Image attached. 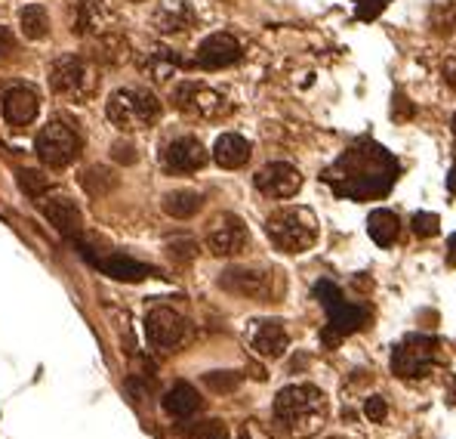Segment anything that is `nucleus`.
<instances>
[{
  "instance_id": "obj_31",
  "label": "nucleus",
  "mask_w": 456,
  "mask_h": 439,
  "mask_svg": "<svg viewBox=\"0 0 456 439\" xmlns=\"http://www.w3.org/2000/svg\"><path fill=\"white\" fill-rule=\"evenodd\" d=\"M410 229H413L416 238H432V235H438L441 220H438V214H428V211H416V214L410 217Z\"/></svg>"
},
{
  "instance_id": "obj_3",
  "label": "nucleus",
  "mask_w": 456,
  "mask_h": 439,
  "mask_svg": "<svg viewBox=\"0 0 456 439\" xmlns=\"http://www.w3.org/2000/svg\"><path fill=\"white\" fill-rule=\"evenodd\" d=\"M108 121L121 131H145L161 118V102L145 87H117L106 102Z\"/></svg>"
},
{
  "instance_id": "obj_15",
  "label": "nucleus",
  "mask_w": 456,
  "mask_h": 439,
  "mask_svg": "<svg viewBox=\"0 0 456 439\" xmlns=\"http://www.w3.org/2000/svg\"><path fill=\"white\" fill-rule=\"evenodd\" d=\"M240 41L228 31H216V35L204 37L198 44V53H194V66L204 68V72H219V68H228L240 60Z\"/></svg>"
},
{
  "instance_id": "obj_2",
  "label": "nucleus",
  "mask_w": 456,
  "mask_h": 439,
  "mask_svg": "<svg viewBox=\"0 0 456 439\" xmlns=\"http://www.w3.org/2000/svg\"><path fill=\"white\" fill-rule=\"evenodd\" d=\"M327 396L315 384H290L275 396V418L290 439L318 436L327 424Z\"/></svg>"
},
{
  "instance_id": "obj_11",
  "label": "nucleus",
  "mask_w": 456,
  "mask_h": 439,
  "mask_svg": "<svg viewBox=\"0 0 456 439\" xmlns=\"http://www.w3.org/2000/svg\"><path fill=\"white\" fill-rule=\"evenodd\" d=\"M219 285L225 291L238 294V297H250V300H259V303H271L278 294V285H275V273L269 269H259V267H232L223 273Z\"/></svg>"
},
{
  "instance_id": "obj_20",
  "label": "nucleus",
  "mask_w": 456,
  "mask_h": 439,
  "mask_svg": "<svg viewBox=\"0 0 456 439\" xmlns=\"http://www.w3.org/2000/svg\"><path fill=\"white\" fill-rule=\"evenodd\" d=\"M37 108H41V100L31 87L25 84H16L4 93V121L10 127H28L31 121L37 118Z\"/></svg>"
},
{
  "instance_id": "obj_27",
  "label": "nucleus",
  "mask_w": 456,
  "mask_h": 439,
  "mask_svg": "<svg viewBox=\"0 0 456 439\" xmlns=\"http://www.w3.org/2000/svg\"><path fill=\"white\" fill-rule=\"evenodd\" d=\"M19 28L28 41H43L50 35V16L43 4H28L19 10Z\"/></svg>"
},
{
  "instance_id": "obj_26",
  "label": "nucleus",
  "mask_w": 456,
  "mask_h": 439,
  "mask_svg": "<svg viewBox=\"0 0 456 439\" xmlns=\"http://www.w3.org/2000/svg\"><path fill=\"white\" fill-rule=\"evenodd\" d=\"M161 204H164V211L173 220H188L204 208V196H200V192H192V189H173V192H167Z\"/></svg>"
},
{
  "instance_id": "obj_1",
  "label": "nucleus",
  "mask_w": 456,
  "mask_h": 439,
  "mask_svg": "<svg viewBox=\"0 0 456 439\" xmlns=\"http://www.w3.org/2000/svg\"><path fill=\"white\" fill-rule=\"evenodd\" d=\"M398 180V161L392 158L389 148H382L373 140H361L351 148H345L334 167L324 171V183L334 186L336 196L355 198V202H367V198H380Z\"/></svg>"
},
{
  "instance_id": "obj_29",
  "label": "nucleus",
  "mask_w": 456,
  "mask_h": 439,
  "mask_svg": "<svg viewBox=\"0 0 456 439\" xmlns=\"http://www.w3.org/2000/svg\"><path fill=\"white\" fill-rule=\"evenodd\" d=\"M81 186L87 189V196H93V198H102V196H108V192L117 186V177L108 167H102V164H93L87 173L81 177Z\"/></svg>"
},
{
  "instance_id": "obj_5",
  "label": "nucleus",
  "mask_w": 456,
  "mask_h": 439,
  "mask_svg": "<svg viewBox=\"0 0 456 439\" xmlns=\"http://www.w3.org/2000/svg\"><path fill=\"white\" fill-rule=\"evenodd\" d=\"M50 87H53L56 96L71 102H87L93 100L96 87H99V77H96V68L87 56L81 53H62L50 62Z\"/></svg>"
},
{
  "instance_id": "obj_18",
  "label": "nucleus",
  "mask_w": 456,
  "mask_h": 439,
  "mask_svg": "<svg viewBox=\"0 0 456 439\" xmlns=\"http://www.w3.org/2000/svg\"><path fill=\"white\" fill-rule=\"evenodd\" d=\"M112 6L106 0H75L71 4V31L77 37H96L102 31H112Z\"/></svg>"
},
{
  "instance_id": "obj_42",
  "label": "nucleus",
  "mask_w": 456,
  "mask_h": 439,
  "mask_svg": "<svg viewBox=\"0 0 456 439\" xmlns=\"http://www.w3.org/2000/svg\"><path fill=\"white\" fill-rule=\"evenodd\" d=\"M447 189L456 192V164L451 167V173H447Z\"/></svg>"
},
{
  "instance_id": "obj_37",
  "label": "nucleus",
  "mask_w": 456,
  "mask_h": 439,
  "mask_svg": "<svg viewBox=\"0 0 456 439\" xmlns=\"http://www.w3.org/2000/svg\"><path fill=\"white\" fill-rule=\"evenodd\" d=\"M192 439H228V430L219 421H204L198 430H194Z\"/></svg>"
},
{
  "instance_id": "obj_8",
  "label": "nucleus",
  "mask_w": 456,
  "mask_h": 439,
  "mask_svg": "<svg viewBox=\"0 0 456 439\" xmlns=\"http://www.w3.org/2000/svg\"><path fill=\"white\" fill-rule=\"evenodd\" d=\"M173 106L179 108L182 115L198 118V121H219V118H225V115H232V108H234L225 93H219V90L207 87V84H198V81L176 84Z\"/></svg>"
},
{
  "instance_id": "obj_32",
  "label": "nucleus",
  "mask_w": 456,
  "mask_h": 439,
  "mask_svg": "<svg viewBox=\"0 0 456 439\" xmlns=\"http://www.w3.org/2000/svg\"><path fill=\"white\" fill-rule=\"evenodd\" d=\"M204 384L210 387L213 393H232L234 387L240 384V374H234V371H210V374H204Z\"/></svg>"
},
{
  "instance_id": "obj_30",
  "label": "nucleus",
  "mask_w": 456,
  "mask_h": 439,
  "mask_svg": "<svg viewBox=\"0 0 456 439\" xmlns=\"http://www.w3.org/2000/svg\"><path fill=\"white\" fill-rule=\"evenodd\" d=\"M19 177V189L25 192L28 198H35V202H41L43 196H47V177L43 173H37V171H19L16 173Z\"/></svg>"
},
{
  "instance_id": "obj_34",
  "label": "nucleus",
  "mask_w": 456,
  "mask_h": 439,
  "mask_svg": "<svg viewBox=\"0 0 456 439\" xmlns=\"http://www.w3.org/2000/svg\"><path fill=\"white\" fill-rule=\"evenodd\" d=\"M392 0H355V16L364 19V22H373Z\"/></svg>"
},
{
  "instance_id": "obj_45",
  "label": "nucleus",
  "mask_w": 456,
  "mask_h": 439,
  "mask_svg": "<svg viewBox=\"0 0 456 439\" xmlns=\"http://www.w3.org/2000/svg\"><path fill=\"white\" fill-rule=\"evenodd\" d=\"M334 439H349V436H334Z\"/></svg>"
},
{
  "instance_id": "obj_10",
  "label": "nucleus",
  "mask_w": 456,
  "mask_h": 439,
  "mask_svg": "<svg viewBox=\"0 0 456 439\" xmlns=\"http://www.w3.org/2000/svg\"><path fill=\"white\" fill-rule=\"evenodd\" d=\"M145 338L152 344V350L170 353L185 344L188 319L182 313H176L173 307H152L145 315Z\"/></svg>"
},
{
  "instance_id": "obj_9",
  "label": "nucleus",
  "mask_w": 456,
  "mask_h": 439,
  "mask_svg": "<svg viewBox=\"0 0 456 439\" xmlns=\"http://www.w3.org/2000/svg\"><path fill=\"white\" fill-rule=\"evenodd\" d=\"M83 140L75 127H68L65 121H50L35 140V152L41 158V164L53 167V171H62V167L75 164L81 158Z\"/></svg>"
},
{
  "instance_id": "obj_21",
  "label": "nucleus",
  "mask_w": 456,
  "mask_h": 439,
  "mask_svg": "<svg viewBox=\"0 0 456 439\" xmlns=\"http://www.w3.org/2000/svg\"><path fill=\"white\" fill-rule=\"evenodd\" d=\"M152 22L161 35H182V31H188L198 22V16H194L188 0H164V4L154 10Z\"/></svg>"
},
{
  "instance_id": "obj_36",
  "label": "nucleus",
  "mask_w": 456,
  "mask_h": 439,
  "mask_svg": "<svg viewBox=\"0 0 456 439\" xmlns=\"http://www.w3.org/2000/svg\"><path fill=\"white\" fill-rule=\"evenodd\" d=\"M364 411H367V418L370 421H386V415H389V405H386V399L382 396H370L367 403H364Z\"/></svg>"
},
{
  "instance_id": "obj_6",
  "label": "nucleus",
  "mask_w": 456,
  "mask_h": 439,
  "mask_svg": "<svg viewBox=\"0 0 456 439\" xmlns=\"http://www.w3.org/2000/svg\"><path fill=\"white\" fill-rule=\"evenodd\" d=\"M315 294H318V300L324 303V309H327V315H330L327 328H324V334H321V340L327 347H336L345 334H355V331H361V328H367V322H370L367 307L345 303L340 288H336L334 282H318Z\"/></svg>"
},
{
  "instance_id": "obj_35",
  "label": "nucleus",
  "mask_w": 456,
  "mask_h": 439,
  "mask_svg": "<svg viewBox=\"0 0 456 439\" xmlns=\"http://www.w3.org/2000/svg\"><path fill=\"white\" fill-rule=\"evenodd\" d=\"M112 158L117 161V164H136L139 161V155H136V146L127 143V140H117V143L112 146Z\"/></svg>"
},
{
  "instance_id": "obj_24",
  "label": "nucleus",
  "mask_w": 456,
  "mask_h": 439,
  "mask_svg": "<svg viewBox=\"0 0 456 439\" xmlns=\"http://www.w3.org/2000/svg\"><path fill=\"white\" fill-rule=\"evenodd\" d=\"M198 409H200V396H198V390H194L192 384L179 380V384H173L170 390H167L164 411L170 418H179V421H185V418H192Z\"/></svg>"
},
{
  "instance_id": "obj_12",
  "label": "nucleus",
  "mask_w": 456,
  "mask_h": 439,
  "mask_svg": "<svg viewBox=\"0 0 456 439\" xmlns=\"http://www.w3.org/2000/svg\"><path fill=\"white\" fill-rule=\"evenodd\" d=\"M81 257H87L96 269H102L106 275H112L114 282H142L148 275H154V269L148 263L136 260V257L123 254V251H93V248H81Z\"/></svg>"
},
{
  "instance_id": "obj_25",
  "label": "nucleus",
  "mask_w": 456,
  "mask_h": 439,
  "mask_svg": "<svg viewBox=\"0 0 456 439\" xmlns=\"http://www.w3.org/2000/svg\"><path fill=\"white\" fill-rule=\"evenodd\" d=\"M367 232L380 248H389V244L398 242V232H401V220L395 211L389 208H376L373 214L367 217Z\"/></svg>"
},
{
  "instance_id": "obj_4",
  "label": "nucleus",
  "mask_w": 456,
  "mask_h": 439,
  "mask_svg": "<svg viewBox=\"0 0 456 439\" xmlns=\"http://www.w3.org/2000/svg\"><path fill=\"white\" fill-rule=\"evenodd\" d=\"M265 235L284 254H303L315 244L318 220L309 208H281L265 220Z\"/></svg>"
},
{
  "instance_id": "obj_40",
  "label": "nucleus",
  "mask_w": 456,
  "mask_h": 439,
  "mask_svg": "<svg viewBox=\"0 0 456 439\" xmlns=\"http://www.w3.org/2000/svg\"><path fill=\"white\" fill-rule=\"evenodd\" d=\"M444 77H447V84H451V87H456V60L444 62Z\"/></svg>"
},
{
  "instance_id": "obj_33",
  "label": "nucleus",
  "mask_w": 456,
  "mask_h": 439,
  "mask_svg": "<svg viewBox=\"0 0 456 439\" xmlns=\"http://www.w3.org/2000/svg\"><path fill=\"white\" fill-rule=\"evenodd\" d=\"M167 254H170L176 263H188L198 257V244H194L192 238H173V242L167 244Z\"/></svg>"
},
{
  "instance_id": "obj_23",
  "label": "nucleus",
  "mask_w": 456,
  "mask_h": 439,
  "mask_svg": "<svg viewBox=\"0 0 456 439\" xmlns=\"http://www.w3.org/2000/svg\"><path fill=\"white\" fill-rule=\"evenodd\" d=\"M90 44H93V62H99V66H121V62L130 60V44L123 41V35H117V31H102V35L90 37Z\"/></svg>"
},
{
  "instance_id": "obj_19",
  "label": "nucleus",
  "mask_w": 456,
  "mask_h": 439,
  "mask_svg": "<svg viewBox=\"0 0 456 439\" xmlns=\"http://www.w3.org/2000/svg\"><path fill=\"white\" fill-rule=\"evenodd\" d=\"M250 347L263 359H281L290 347V334H287L284 322L278 319H259L250 328Z\"/></svg>"
},
{
  "instance_id": "obj_16",
  "label": "nucleus",
  "mask_w": 456,
  "mask_h": 439,
  "mask_svg": "<svg viewBox=\"0 0 456 439\" xmlns=\"http://www.w3.org/2000/svg\"><path fill=\"white\" fill-rule=\"evenodd\" d=\"M207 148L198 137H176L161 148V164L167 173H194L207 164Z\"/></svg>"
},
{
  "instance_id": "obj_14",
  "label": "nucleus",
  "mask_w": 456,
  "mask_h": 439,
  "mask_svg": "<svg viewBox=\"0 0 456 439\" xmlns=\"http://www.w3.org/2000/svg\"><path fill=\"white\" fill-rule=\"evenodd\" d=\"M250 244V232H247L244 220L234 214H223L213 220L210 232H207V248L216 257H234Z\"/></svg>"
},
{
  "instance_id": "obj_39",
  "label": "nucleus",
  "mask_w": 456,
  "mask_h": 439,
  "mask_svg": "<svg viewBox=\"0 0 456 439\" xmlns=\"http://www.w3.org/2000/svg\"><path fill=\"white\" fill-rule=\"evenodd\" d=\"M12 53H16V37H12L10 28H4V25H0V66H4Z\"/></svg>"
},
{
  "instance_id": "obj_44",
  "label": "nucleus",
  "mask_w": 456,
  "mask_h": 439,
  "mask_svg": "<svg viewBox=\"0 0 456 439\" xmlns=\"http://www.w3.org/2000/svg\"><path fill=\"white\" fill-rule=\"evenodd\" d=\"M451 127H453V137H456V115H453V121H451Z\"/></svg>"
},
{
  "instance_id": "obj_38",
  "label": "nucleus",
  "mask_w": 456,
  "mask_h": 439,
  "mask_svg": "<svg viewBox=\"0 0 456 439\" xmlns=\"http://www.w3.org/2000/svg\"><path fill=\"white\" fill-rule=\"evenodd\" d=\"M238 439H275V436H271L259 421H244L238 430Z\"/></svg>"
},
{
  "instance_id": "obj_13",
  "label": "nucleus",
  "mask_w": 456,
  "mask_h": 439,
  "mask_svg": "<svg viewBox=\"0 0 456 439\" xmlns=\"http://www.w3.org/2000/svg\"><path fill=\"white\" fill-rule=\"evenodd\" d=\"M41 208H43V217L50 220V226H53L62 238H68L71 244L83 235V214L71 196H65V192H50V196L41 198Z\"/></svg>"
},
{
  "instance_id": "obj_28",
  "label": "nucleus",
  "mask_w": 456,
  "mask_h": 439,
  "mask_svg": "<svg viewBox=\"0 0 456 439\" xmlns=\"http://www.w3.org/2000/svg\"><path fill=\"white\" fill-rule=\"evenodd\" d=\"M179 66H182L179 56H173V50H167V47L152 50V53L145 56V62H142V68H145L154 81H167V77H173V72Z\"/></svg>"
},
{
  "instance_id": "obj_7",
  "label": "nucleus",
  "mask_w": 456,
  "mask_h": 439,
  "mask_svg": "<svg viewBox=\"0 0 456 439\" xmlns=\"http://www.w3.org/2000/svg\"><path fill=\"white\" fill-rule=\"evenodd\" d=\"M441 363V344L428 334H410L392 353V371L404 380L428 378L432 368Z\"/></svg>"
},
{
  "instance_id": "obj_17",
  "label": "nucleus",
  "mask_w": 456,
  "mask_h": 439,
  "mask_svg": "<svg viewBox=\"0 0 456 439\" xmlns=\"http://www.w3.org/2000/svg\"><path fill=\"white\" fill-rule=\"evenodd\" d=\"M253 183L269 198H293L303 189V173L293 164H287V161H271V164H265L263 171L253 177Z\"/></svg>"
},
{
  "instance_id": "obj_41",
  "label": "nucleus",
  "mask_w": 456,
  "mask_h": 439,
  "mask_svg": "<svg viewBox=\"0 0 456 439\" xmlns=\"http://www.w3.org/2000/svg\"><path fill=\"white\" fill-rule=\"evenodd\" d=\"M447 263L456 267V232L451 235V242H447Z\"/></svg>"
},
{
  "instance_id": "obj_22",
  "label": "nucleus",
  "mask_w": 456,
  "mask_h": 439,
  "mask_svg": "<svg viewBox=\"0 0 456 439\" xmlns=\"http://www.w3.org/2000/svg\"><path fill=\"white\" fill-rule=\"evenodd\" d=\"M250 155H253V146L247 143L240 133H223V137L216 140V146H213V161H216L219 167H225V171L244 167L247 161H250Z\"/></svg>"
},
{
  "instance_id": "obj_43",
  "label": "nucleus",
  "mask_w": 456,
  "mask_h": 439,
  "mask_svg": "<svg viewBox=\"0 0 456 439\" xmlns=\"http://www.w3.org/2000/svg\"><path fill=\"white\" fill-rule=\"evenodd\" d=\"M451 403L456 405V378L451 380Z\"/></svg>"
}]
</instances>
